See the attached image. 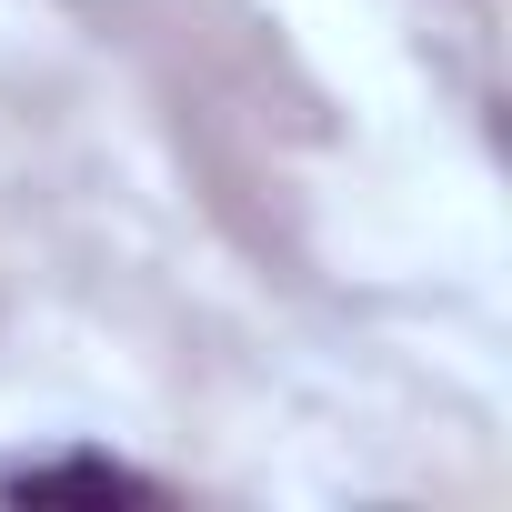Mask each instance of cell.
<instances>
[{
  "label": "cell",
  "instance_id": "cell-1",
  "mask_svg": "<svg viewBox=\"0 0 512 512\" xmlns=\"http://www.w3.org/2000/svg\"><path fill=\"white\" fill-rule=\"evenodd\" d=\"M21 502H41V492H141L131 472H111V462H61V472H21L11 482Z\"/></svg>",
  "mask_w": 512,
  "mask_h": 512
}]
</instances>
